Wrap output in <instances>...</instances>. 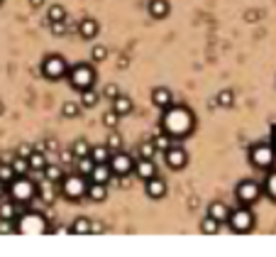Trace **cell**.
<instances>
[{"label":"cell","mask_w":276,"mask_h":257,"mask_svg":"<svg viewBox=\"0 0 276 257\" xmlns=\"http://www.w3.org/2000/svg\"><path fill=\"white\" fill-rule=\"evenodd\" d=\"M164 115H162V130H164L166 135L174 140H184L186 135H191V130L196 125V120H193V113L186 108V106H169L166 110H162Z\"/></svg>","instance_id":"6da1fadb"},{"label":"cell","mask_w":276,"mask_h":257,"mask_svg":"<svg viewBox=\"0 0 276 257\" xmlns=\"http://www.w3.org/2000/svg\"><path fill=\"white\" fill-rule=\"evenodd\" d=\"M56 189H59V194L64 196V199H69V201H78V199H83L86 196V189H88V177H83V174H64L61 177V182L56 184Z\"/></svg>","instance_id":"7a4b0ae2"},{"label":"cell","mask_w":276,"mask_h":257,"mask_svg":"<svg viewBox=\"0 0 276 257\" xmlns=\"http://www.w3.org/2000/svg\"><path fill=\"white\" fill-rule=\"evenodd\" d=\"M8 194H10V199L18 201L20 206H27V203L37 196V184L32 182L27 174H22V177H15L13 182L8 184Z\"/></svg>","instance_id":"3957f363"},{"label":"cell","mask_w":276,"mask_h":257,"mask_svg":"<svg viewBox=\"0 0 276 257\" xmlns=\"http://www.w3.org/2000/svg\"><path fill=\"white\" fill-rule=\"evenodd\" d=\"M18 223H15V230L22 235H44L49 230L47 220L42 213H18Z\"/></svg>","instance_id":"277c9868"},{"label":"cell","mask_w":276,"mask_h":257,"mask_svg":"<svg viewBox=\"0 0 276 257\" xmlns=\"http://www.w3.org/2000/svg\"><path fill=\"white\" fill-rule=\"evenodd\" d=\"M225 223L230 225L232 233H249L254 228V213L249 211V206L239 203L237 208H230V216Z\"/></svg>","instance_id":"5b68a950"},{"label":"cell","mask_w":276,"mask_h":257,"mask_svg":"<svg viewBox=\"0 0 276 257\" xmlns=\"http://www.w3.org/2000/svg\"><path fill=\"white\" fill-rule=\"evenodd\" d=\"M66 78H69L71 89L86 91V89H93V83H95V69H93L91 64H76V66L69 69Z\"/></svg>","instance_id":"8992f818"},{"label":"cell","mask_w":276,"mask_h":257,"mask_svg":"<svg viewBox=\"0 0 276 257\" xmlns=\"http://www.w3.org/2000/svg\"><path fill=\"white\" fill-rule=\"evenodd\" d=\"M42 73L49 78V81H59V78H66L69 73V64L61 54H49L42 61Z\"/></svg>","instance_id":"52a82bcc"},{"label":"cell","mask_w":276,"mask_h":257,"mask_svg":"<svg viewBox=\"0 0 276 257\" xmlns=\"http://www.w3.org/2000/svg\"><path fill=\"white\" fill-rule=\"evenodd\" d=\"M235 196H237L239 203H244V206H252V203L259 201V196H261V186L257 182H252V179H244V182L237 184V189H235Z\"/></svg>","instance_id":"ba28073f"},{"label":"cell","mask_w":276,"mask_h":257,"mask_svg":"<svg viewBox=\"0 0 276 257\" xmlns=\"http://www.w3.org/2000/svg\"><path fill=\"white\" fill-rule=\"evenodd\" d=\"M274 154L276 152L269 145H254L249 149V162H252L254 169H271V164H274Z\"/></svg>","instance_id":"9c48e42d"},{"label":"cell","mask_w":276,"mask_h":257,"mask_svg":"<svg viewBox=\"0 0 276 257\" xmlns=\"http://www.w3.org/2000/svg\"><path fill=\"white\" fill-rule=\"evenodd\" d=\"M108 164H110V169H112V177H129L132 169H134V159L120 149V152H112Z\"/></svg>","instance_id":"30bf717a"},{"label":"cell","mask_w":276,"mask_h":257,"mask_svg":"<svg viewBox=\"0 0 276 257\" xmlns=\"http://www.w3.org/2000/svg\"><path fill=\"white\" fill-rule=\"evenodd\" d=\"M164 159H166V166L169 169H184L188 164V152H186L181 145H171L169 149L164 152Z\"/></svg>","instance_id":"8fae6325"},{"label":"cell","mask_w":276,"mask_h":257,"mask_svg":"<svg viewBox=\"0 0 276 257\" xmlns=\"http://www.w3.org/2000/svg\"><path fill=\"white\" fill-rule=\"evenodd\" d=\"M145 191H147L149 199H164L166 196V182L162 179V177H149V179H145Z\"/></svg>","instance_id":"7c38bea8"},{"label":"cell","mask_w":276,"mask_h":257,"mask_svg":"<svg viewBox=\"0 0 276 257\" xmlns=\"http://www.w3.org/2000/svg\"><path fill=\"white\" fill-rule=\"evenodd\" d=\"M98 32H100L98 20L83 18L81 22H78V35H81V39H95V37H98Z\"/></svg>","instance_id":"4fadbf2b"},{"label":"cell","mask_w":276,"mask_h":257,"mask_svg":"<svg viewBox=\"0 0 276 257\" xmlns=\"http://www.w3.org/2000/svg\"><path fill=\"white\" fill-rule=\"evenodd\" d=\"M152 103H154V108L166 110L169 106H174V96H171L169 89H154L152 91Z\"/></svg>","instance_id":"5bb4252c"},{"label":"cell","mask_w":276,"mask_h":257,"mask_svg":"<svg viewBox=\"0 0 276 257\" xmlns=\"http://www.w3.org/2000/svg\"><path fill=\"white\" fill-rule=\"evenodd\" d=\"M110 177H112V169H110L108 162H105V164H93L91 174H88V179L95 182V184H108L110 182Z\"/></svg>","instance_id":"9a60e30c"},{"label":"cell","mask_w":276,"mask_h":257,"mask_svg":"<svg viewBox=\"0 0 276 257\" xmlns=\"http://www.w3.org/2000/svg\"><path fill=\"white\" fill-rule=\"evenodd\" d=\"M140 179H149V177H154L157 174V166H154V159H145V157H140L137 162H134V169H132Z\"/></svg>","instance_id":"2e32d148"},{"label":"cell","mask_w":276,"mask_h":257,"mask_svg":"<svg viewBox=\"0 0 276 257\" xmlns=\"http://www.w3.org/2000/svg\"><path fill=\"white\" fill-rule=\"evenodd\" d=\"M20 208H25V206H20V203L13 201V199H0V218L15 220L20 213Z\"/></svg>","instance_id":"e0dca14e"},{"label":"cell","mask_w":276,"mask_h":257,"mask_svg":"<svg viewBox=\"0 0 276 257\" xmlns=\"http://www.w3.org/2000/svg\"><path fill=\"white\" fill-rule=\"evenodd\" d=\"M169 13H171L169 0H149V15L154 20H164Z\"/></svg>","instance_id":"ac0fdd59"},{"label":"cell","mask_w":276,"mask_h":257,"mask_svg":"<svg viewBox=\"0 0 276 257\" xmlns=\"http://www.w3.org/2000/svg\"><path fill=\"white\" fill-rule=\"evenodd\" d=\"M86 196H88L91 201H95V203L105 201V199H108V184L91 182V184H88V189H86Z\"/></svg>","instance_id":"d6986e66"},{"label":"cell","mask_w":276,"mask_h":257,"mask_svg":"<svg viewBox=\"0 0 276 257\" xmlns=\"http://www.w3.org/2000/svg\"><path fill=\"white\" fill-rule=\"evenodd\" d=\"M132 108H134V106H132V98H127V96L117 93V96L112 98V110H115L120 118H122V115H129V113H132Z\"/></svg>","instance_id":"ffe728a7"},{"label":"cell","mask_w":276,"mask_h":257,"mask_svg":"<svg viewBox=\"0 0 276 257\" xmlns=\"http://www.w3.org/2000/svg\"><path fill=\"white\" fill-rule=\"evenodd\" d=\"M208 216H210V218H215V220H220V223H225L227 216H230V208H227V203L213 201L210 206H208Z\"/></svg>","instance_id":"44dd1931"},{"label":"cell","mask_w":276,"mask_h":257,"mask_svg":"<svg viewBox=\"0 0 276 257\" xmlns=\"http://www.w3.org/2000/svg\"><path fill=\"white\" fill-rule=\"evenodd\" d=\"M42 177H44L47 184H59L61 177H64V169H61V164H49L47 162V166L42 169Z\"/></svg>","instance_id":"7402d4cb"},{"label":"cell","mask_w":276,"mask_h":257,"mask_svg":"<svg viewBox=\"0 0 276 257\" xmlns=\"http://www.w3.org/2000/svg\"><path fill=\"white\" fill-rule=\"evenodd\" d=\"M110 154L112 152L105 145H95V147H91V152H88L93 164H105V162H110Z\"/></svg>","instance_id":"603a6c76"},{"label":"cell","mask_w":276,"mask_h":257,"mask_svg":"<svg viewBox=\"0 0 276 257\" xmlns=\"http://www.w3.org/2000/svg\"><path fill=\"white\" fill-rule=\"evenodd\" d=\"M69 233H71V235H91V220H88V218H81V216H78V218L71 223Z\"/></svg>","instance_id":"cb8c5ba5"},{"label":"cell","mask_w":276,"mask_h":257,"mask_svg":"<svg viewBox=\"0 0 276 257\" xmlns=\"http://www.w3.org/2000/svg\"><path fill=\"white\" fill-rule=\"evenodd\" d=\"M27 162H30V172H42V169L47 166V154L32 149V154L27 157Z\"/></svg>","instance_id":"d4e9b609"},{"label":"cell","mask_w":276,"mask_h":257,"mask_svg":"<svg viewBox=\"0 0 276 257\" xmlns=\"http://www.w3.org/2000/svg\"><path fill=\"white\" fill-rule=\"evenodd\" d=\"M220 220H215V218H210L208 213H205V218L201 220V230H203V235H218L220 233Z\"/></svg>","instance_id":"484cf974"},{"label":"cell","mask_w":276,"mask_h":257,"mask_svg":"<svg viewBox=\"0 0 276 257\" xmlns=\"http://www.w3.org/2000/svg\"><path fill=\"white\" fill-rule=\"evenodd\" d=\"M98 98H100L98 91L86 89V91H81V106H83V108H95V106H98Z\"/></svg>","instance_id":"4316f807"},{"label":"cell","mask_w":276,"mask_h":257,"mask_svg":"<svg viewBox=\"0 0 276 257\" xmlns=\"http://www.w3.org/2000/svg\"><path fill=\"white\" fill-rule=\"evenodd\" d=\"M152 142H154V149H157V157H159V154H164L166 149L174 145V142H171V137H169L166 132H164V135H157V137H154Z\"/></svg>","instance_id":"83f0119b"},{"label":"cell","mask_w":276,"mask_h":257,"mask_svg":"<svg viewBox=\"0 0 276 257\" xmlns=\"http://www.w3.org/2000/svg\"><path fill=\"white\" fill-rule=\"evenodd\" d=\"M78 113H81V103H74V101H66L64 106H61V118H78Z\"/></svg>","instance_id":"f1b7e54d"},{"label":"cell","mask_w":276,"mask_h":257,"mask_svg":"<svg viewBox=\"0 0 276 257\" xmlns=\"http://www.w3.org/2000/svg\"><path fill=\"white\" fill-rule=\"evenodd\" d=\"M215 101H218V106H222V108H232L235 106V93L230 91V89H225V91H220L215 96Z\"/></svg>","instance_id":"f546056e"},{"label":"cell","mask_w":276,"mask_h":257,"mask_svg":"<svg viewBox=\"0 0 276 257\" xmlns=\"http://www.w3.org/2000/svg\"><path fill=\"white\" fill-rule=\"evenodd\" d=\"M71 152H74V157H88V152H91V145H88L83 137H78L74 145H71Z\"/></svg>","instance_id":"4dcf8cb0"},{"label":"cell","mask_w":276,"mask_h":257,"mask_svg":"<svg viewBox=\"0 0 276 257\" xmlns=\"http://www.w3.org/2000/svg\"><path fill=\"white\" fill-rule=\"evenodd\" d=\"M76 169H78V174H83V177H88L93 169V159L91 157H76Z\"/></svg>","instance_id":"1f68e13d"},{"label":"cell","mask_w":276,"mask_h":257,"mask_svg":"<svg viewBox=\"0 0 276 257\" xmlns=\"http://www.w3.org/2000/svg\"><path fill=\"white\" fill-rule=\"evenodd\" d=\"M13 172H15V177H22V174H27L30 172V162H27V157H15V162H13Z\"/></svg>","instance_id":"d6a6232c"},{"label":"cell","mask_w":276,"mask_h":257,"mask_svg":"<svg viewBox=\"0 0 276 257\" xmlns=\"http://www.w3.org/2000/svg\"><path fill=\"white\" fill-rule=\"evenodd\" d=\"M103 125H105L108 130H115L117 125H120V115H117L112 108L105 110V113H103Z\"/></svg>","instance_id":"836d02e7"},{"label":"cell","mask_w":276,"mask_h":257,"mask_svg":"<svg viewBox=\"0 0 276 257\" xmlns=\"http://www.w3.org/2000/svg\"><path fill=\"white\" fill-rule=\"evenodd\" d=\"M52 20H66V8L64 5H52L49 8V15H47V22H52Z\"/></svg>","instance_id":"e575fe53"},{"label":"cell","mask_w":276,"mask_h":257,"mask_svg":"<svg viewBox=\"0 0 276 257\" xmlns=\"http://www.w3.org/2000/svg\"><path fill=\"white\" fill-rule=\"evenodd\" d=\"M140 157H145V159H154V157H157V149H154V142H152V140L140 145Z\"/></svg>","instance_id":"d590c367"},{"label":"cell","mask_w":276,"mask_h":257,"mask_svg":"<svg viewBox=\"0 0 276 257\" xmlns=\"http://www.w3.org/2000/svg\"><path fill=\"white\" fill-rule=\"evenodd\" d=\"M49 30H52V35L64 37L66 35V20H52L49 22Z\"/></svg>","instance_id":"8d00e7d4"},{"label":"cell","mask_w":276,"mask_h":257,"mask_svg":"<svg viewBox=\"0 0 276 257\" xmlns=\"http://www.w3.org/2000/svg\"><path fill=\"white\" fill-rule=\"evenodd\" d=\"M91 59H93V61H105V59H108V47L95 44V47L91 49Z\"/></svg>","instance_id":"74e56055"},{"label":"cell","mask_w":276,"mask_h":257,"mask_svg":"<svg viewBox=\"0 0 276 257\" xmlns=\"http://www.w3.org/2000/svg\"><path fill=\"white\" fill-rule=\"evenodd\" d=\"M264 191H266V196H271V199L276 201V172L269 174V179H266V184H264Z\"/></svg>","instance_id":"f35d334b"},{"label":"cell","mask_w":276,"mask_h":257,"mask_svg":"<svg viewBox=\"0 0 276 257\" xmlns=\"http://www.w3.org/2000/svg\"><path fill=\"white\" fill-rule=\"evenodd\" d=\"M13 179H15V172H13V166H10V164H0V182L10 184Z\"/></svg>","instance_id":"ab89813d"},{"label":"cell","mask_w":276,"mask_h":257,"mask_svg":"<svg viewBox=\"0 0 276 257\" xmlns=\"http://www.w3.org/2000/svg\"><path fill=\"white\" fill-rule=\"evenodd\" d=\"M105 147H108L110 152H120V149H122V137H120V135H110Z\"/></svg>","instance_id":"60d3db41"},{"label":"cell","mask_w":276,"mask_h":257,"mask_svg":"<svg viewBox=\"0 0 276 257\" xmlns=\"http://www.w3.org/2000/svg\"><path fill=\"white\" fill-rule=\"evenodd\" d=\"M10 233H15V223L8 218H0V235H10Z\"/></svg>","instance_id":"b9f144b4"},{"label":"cell","mask_w":276,"mask_h":257,"mask_svg":"<svg viewBox=\"0 0 276 257\" xmlns=\"http://www.w3.org/2000/svg\"><path fill=\"white\" fill-rule=\"evenodd\" d=\"M117 93H120V89H117L115 83H108V86L103 89V98H110V101H112V98H115Z\"/></svg>","instance_id":"7bdbcfd3"},{"label":"cell","mask_w":276,"mask_h":257,"mask_svg":"<svg viewBox=\"0 0 276 257\" xmlns=\"http://www.w3.org/2000/svg\"><path fill=\"white\" fill-rule=\"evenodd\" d=\"M74 152L71 149H66V152H61V159H59V164H74Z\"/></svg>","instance_id":"ee69618b"},{"label":"cell","mask_w":276,"mask_h":257,"mask_svg":"<svg viewBox=\"0 0 276 257\" xmlns=\"http://www.w3.org/2000/svg\"><path fill=\"white\" fill-rule=\"evenodd\" d=\"M18 154H20V157H30V154H32V145L22 142V145L18 147Z\"/></svg>","instance_id":"f6af8a7d"},{"label":"cell","mask_w":276,"mask_h":257,"mask_svg":"<svg viewBox=\"0 0 276 257\" xmlns=\"http://www.w3.org/2000/svg\"><path fill=\"white\" fill-rule=\"evenodd\" d=\"M103 230H105L103 225H98V223H91V235H93V233H103Z\"/></svg>","instance_id":"bcb514c9"},{"label":"cell","mask_w":276,"mask_h":257,"mask_svg":"<svg viewBox=\"0 0 276 257\" xmlns=\"http://www.w3.org/2000/svg\"><path fill=\"white\" fill-rule=\"evenodd\" d=\"M30 5L37 10V8H42V5H44V0H30Z\"/></svg>","instance_id":"7dc6e473"},{"label":"cell","mask_w":276,"mask_h":257,"mask_svg":"<svg viewBox=\"0 0 276 257\" xmlns=\"http://www.w3.org/2000/svg\"><path fill=\"white\" fill-rule=\"evenodd\" d=\"M5 189H8V184H5V182H0V199L5 196Z\"/></svg>","instance_id":"c3c4849f"},{"label":"cell","mask_w":276,"mask_h":257,"mask_svg":"<svg viewBox=\"0 0 276 257\" xmlns=\"http://www.w3.org/2000/svg\"><path fill=\"white\" fill-rule=\"evenodd\" d=\"M3 113H5V106H3V101H0V115H3Z\"/></svg>","instance_id":"681fc988"},{"label":"cell","mask_w":276,"mask_h":257,"mask_svg":"<svg viewBox=\"0 0 276 257\" xmlns=\"http://www.w3.org/2000/svg\"><path fill=\"white\" fill-rule=\"evenodd\" d=\"M0 3H3V0H0Z\"/></svg>","instance_id":"f907efd6"}]
</instances>
